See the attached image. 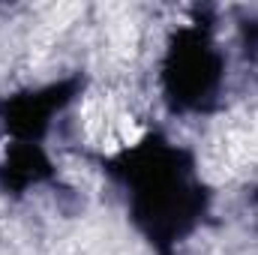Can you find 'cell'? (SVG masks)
<instances>
[{
	"label": "cell",
	"instance_id": "6da1fadb",
	"mask_svg": "<svg viewBox=\"0 0 258 255\" xmlns=\"http://www.w3.org/2000/svg\"><path fill=\"white\" fill-rule=\"evenodd\" d=\"M141 138H144V126H141L138 120H132L129 114H117V117H114V141H117V144L132 147V144H138Z\"/></svg>",
	"mask_w": 258,
	"mask_h": 255
}]
</instances>
